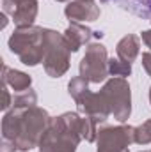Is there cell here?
<instances>
[{"mask_svg": "<svg viewBox=\"0 0 151 152\" xmlns=\"http://www.w3.org/2000/svg\"><path fill=\"white\" fill-rule=\"evenodd\" d=\"M119 2L123 4V7H130L137 14H142V16L151 14V0H119Z\"/></svg>", "mask_w": 151, "mask_h": 152, "instance_id": "cell-1", "label": "cell"}]
</instances>
